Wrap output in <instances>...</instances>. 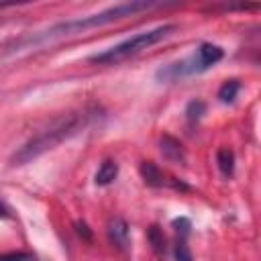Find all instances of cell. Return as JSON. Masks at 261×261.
<instances>
[{
    "label": "cell",
    "instance_id": "obj_1",
    "mask_svg": "<svg viewBox=\"0 0 261 261\" xmlns=\"http://www.w3.org/2000/svg\"><path fill=\"white\" fill-rule=\"evenodd\" d=\"M86 122V114L82 112H65L59 114L57 118H53L43 130H39L35 137H31L22 147H18L12 157L10 163L12 165H24L33 159H37L39 155L51 151L53 147H57L61 141H65L67 137H71L82 124Z\"/></svg>",
    "mask_w": 261,
    "mask_h": 261
},
{
    "label": "cell",
    "instance_id": "obj_2",
    "mask_svg": "<svg viewBox=\"0 0 261 261\" xmlns=\"http://www.w3.org/2000/svg\"><path fill=\"white\" fill-rule=\"evenodd\" d=\"M151 6H157V2H147V0H135V2H122V4H116V6H110L98 14H92V16H84V18H73V20H67V22H59L47 31H43L41 35L37 37H31L27 41H47V39H55V37H65V35H75V33H84L88 29H94V27H102L106 22H112V20H118V18H124V16H130L139 10H147Z\"/></svg>",
    "mask_w": 261,
    "mask_h": 261
},
{
    "label": "cell",
    "instance_id": "obj_3",
    "mask_svg": "<svg viewBox=\"0 0 261 261\" xmlns=\"http://www.w3.org/2000/svg\"><path fill=\"white\" fill-rule=\"evenodd\" d=\"M173 31H175V24H161V27H155V29L145 31V33H139V35H135V37H130V39H126V41H122V43H118V45H114V47H110V49H106V51H102V53L92 55L90 61H92V63H100V65L118 63V61H122V59H128V57H133V55H137V53L149 49V47L155 45V43L163 41V39L169 37Z\"/></svg>",
    "mask_w": 261,
    "mask_h": 261
},
{
    "label": "cell",
    "instance_id": "obj_4",
    "mask_svg": "<svg viewBox=\"0 0 261 261\" xmlns=\"http://www.w3.org/2000/svg\"><path fill=\"white\" fill-rule=\"evenodd\" d=\"M106 230H108V239H110V243L114 247H118L122 251L128 249V245H130V232H128V224H126L124 218H120V216L110 218Z\"/></svg>",
    "mask_w": 261,
    "mask_h": 261
},
{
    "label": "cell",
    "instance_id": "obj_5",
    "mask_svg": "<svg viewBox=\"0 0 261 261\" xmlns=\"http://www.w3.org/2000/svg\"><path fill=\"white\" fill-rule=\"evenodd\" d=\"M159 149H161V155L171 161V163H186V151H184V145L171 137V135H163L159 139Z\"/></svg>",
    "mask_w": 261,
    "mask_h": 261
},
{
    "label": "cell",
    "instance_id": "obj_6",
    "mask_svg": "<svg viewBox=\"0 0 261 261\" xmlns=\"http://www.w3.org/2000/svg\"><path fill=\"white\" fill-rule=\"evenodd\" d=\"M139 171H141V177L145 179L147 186L159 188V186L165 184V175H163V171H161V169L157 167V163H153V161H143L141 167H139Z\"/></svg>",
    "mask_w": 261,
    "mask_h": 261
},
{
    "label": "cell",
    "instance_id": "obj_7",
    "mask_svg": "<svg viewBox=\"0 0 261 261\" xmlns=\"http://www.w3.org/2000/svg\"><path fill=\"white\" fill-rule=\"evenodd\" d=\"M198 57H200V61L204 63V67L208 69L210 65H214V63H218L220 59H222V55H224V51L218 47V45H212V43H202L200 47H198V53H196Z\"/></svg>",
    "mask_w": 261,
    "mask_h": 261
},
{
    "label": "cell",
    "instance_id": "obj_8",
    "mask_svg": "<svg viewBox=\"0 0 261 261\" xmlns=\"http://www.w3.org/2000/svg\"><path fill=\"white\" fill-rule=\"evenodd\" d=\"M116 175H118V163L112 161V159H106V161L98 167V171H96V175H94V181H96L98 186H108V184H112V181L116 179Z\"/></svg>",
    "mask_w": 261,
    "mask_h": 261
},
{
    "label": "cell",
    "instance_id": "obj_9",
    "mask_svg": "<svg viewBox=\"0 0 261 261\" xmlns=\"http://www.w3.org/2000/svg\"><path fill=\"white\" fill-rule=\"evenodd\" d=\"M216 163H218V169L224 177H230L232 171H234V153L232 149L228 147H220L218 153H216Z\"/></svg>",
    "mask_w": 261,
    "mask_h": 261
},
{
    "label": "cell",
    "instance_id": "obj_10",
    "mask_svg": "<svg viewBox=\"0 0 261 261\" xmlns=\"http://www.w3.org/2000/svg\"><path fill=\"white\" fill-rule=\"evenodd\" d=\"M239 90H241L239 80H226V82L218 88V100H220V102H232V100L237 98Z\"/></svg>",
    "mask_w": 261,
    "mask_h": 261
},
{
    "label": "cell",
    "instance_id": "obj_11",
    "mask_svg": "<svg viewBox=\"0 0 261 261\" xmlns=\"http://www.w3.org/2000/svg\"><path fill=\"white\" fill-rule=\"evenodd\" d=\"M147 239H149V243H151V247L155 249V253H165V237H163V230L157 226V224H153V226H149V230H147Z\"/></svg>",
    "mask_w": 261,
    "mask_h": 261
},
{
    "label": "cell",
    "instance_id": "obj_12",
    "mask_svg": "<svg viewBox=\"0 0 261 261\" xmlns=\"http://www.w3.org/2000/svg\"><path fill=\"white\" fill-rule=\"evenodd\" d=\"M204 114H206V102H204V100H192V102L186 106V116H188L190 122L200 120Z\"/></svg>",
    "mask_w": 261,
    "mask_h": 261
},
{
    "label": "cell",
    "instance_id": "obj_13",
    "mask_svg": "<svg viewBox=\"0 0 261 261\" xmlns=\"http://www.w3.org/2000/svg\"><path fill=\"white\" fill-rule=\"evenodd\" d=\"M175 259L177 261H192V253H190V249H188V245L184 241H179L175 245Z\"/></svg>",
    "mask_w": 261,
    "mask_h": 261
},
{
    "label": "cell",
    "instance_id": "obj_14",
    "mask_svg": "<svg viewBox=\"0 0 261 261\" xmlns=\"http://www.w3.org/2000/svg\"><path fill=\"white\" fill-rule=\"evenodd\" d=\"M0 261H37V259L31 253H8V255H0Z\"/></svg>",
    "mask_w": 261,
    "mask_h": 261
},
{
    "label": "cell",
    "instance_id": "obj_15",
    "mask_svg": "<svg viewBox=\"0 0 261 261\" xmlns=\"http://www.w3.org/2000/svg\"><path fill=\"white\" fill-rule=\"evenodd\" d=\"M73 226H75V232H77L84 241H92V230L88 228V224H86L84 220H75V224H73Z\"/></svg>",
    "mask_w": 261,
    "mask_h": 261
},
{
    "label": "cell",
    "instance_id": "obj_16",
    "mask_svg": "<svg viewBox=\"0 0 261 261\" xmlns=\"http://www.w3.org/2000/svg\"><path fill=\"white\" fill-rule=\"evenodd\" d=\"M173 226H175V230L181 232V234H188V232H190V220L184 218V216H181V218H175V220H173Z\"/></svg>",
    "mask_w": 261,
    "mask_h": 261
},
{
    "label": "cell",
    "instance_id": "obj_17",
    "mask_svg": "<svg viewBox=\"0 0 261 261\" xmlns=\"http://www.w3.org/2000/svg\"><path fill=\"white\" fill-rule=\"evenodd\" d=\"M4 214H6V206L0 202V216H4Z\"/></svg>",
    "mask_w": 261,
    "mask_h": 261
},
{
    "label": "cell",
    "instance_id": "obj_18",
    "mask_svg": "<svg viewBox=\"0 0 261 261\" xmlns=\"http://www.w3.org/2000/svg\"><path fill=\"white\" fill-rule=\"evenodd\" d=\"M2 6H4V4H0V8H2Z\"/></svg>",
    "mask_w": 261,
    "mask_h": 261
}]
</instances>
